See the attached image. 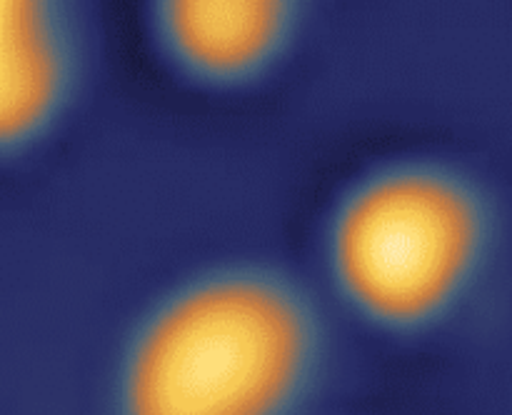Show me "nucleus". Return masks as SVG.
<instances>
[{
  "label": "nucleus",
  "mask_w": 512,
  "mask_h": 415,
  "mask_svg": "<svg viewBox=\"0 0 512 415\" xmlns=\"http://www.w3.org/2000/svg\"><path fill=\"white\" fill-rule=\"evenodd\" d=\"M303 0H153L168 58L208 85H243L283 58Z\"/></svg>",
  "instance_id": "20e7f679"
},
{
  "label": "nucleus",
  "mask_w": 512,
  "mask_h": 415,
  "mask_svg": "<svg viewBox=\"0 0 512 415\" xmlns=\"http://www.w3.org/2000/svg\"><path fill=\"white\" fill-rule=\"evenodd\" d=\"M78 63L70 0H0V153L50 133L73 98Z\"/></svg>",
  "instance_id": "7ed1b4c3"
},
{
  "label": "nucleus",
  "mask_w": 512,
  "mask_h": 415,
  "mask_svg": "<svg viewBox=\"0 0 512 415\" xmlns=\"http://www.w3.org/2000/svg\"><path fill=\"white\" fill-rule=\"evenodd\" d=\"M313 355V318L288 283L215 270L138 325L120 365L118 415H285Z\"/></svg>",
  "instance_id": "f257e3e1"
},
{
  "label": "nucleus",
  "mask_w": 512,
  "mask_h": 415,
  "mask_svg": "<svg viewBox=\"0 0 512 415\" xmlns=\"http://www.w3.org/2000/svg\"><path fill=\"white\" fill-rule=\"evenodd\" d=\"M485 235V205L468 180L443 165L393 163L350 185L325 243L345 298L375 323L410 328L463 293Z\"/></svg>",
  "instance_id": "f03ea898"
}]
</instances>
